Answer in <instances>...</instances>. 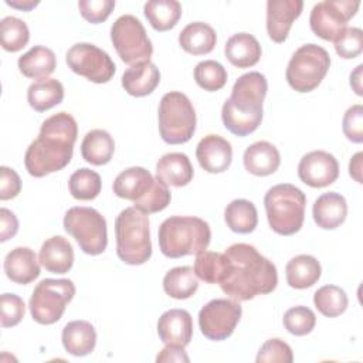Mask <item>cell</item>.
Listing matches in <instances>:
<instances>
[{"mask_svg":"<svg viewBox=\"0 0 363 363\" xmlns=\"http://www.w3.org/2000/svg\"><path fill=\"white\" fill-rule=\"evenodd\" d=\"M196 130V111L190 99L177 91L167 92L159 104V133L169 145L186 143Z\"/></svg>","mask_w":363,"mask_h":363,"instance_id":"8","label":"cell"},{"mask_svg":"<svg viewBox=\"0 0 363 363\" xmlns=\"http://www.w3.org/2000/svg\"><path fill=\"white\" fill-rule=\"evenodd\" d=\"M343 133L353 143L363 142V106L356 104L350 106L343 116Z\"/></svg>","mask_w":363,"mask_h":363,"instance_id":"46","label":"cell"},{"mask_svg":"<svg viewBox=\"0 0 363 363\" xmlns=\"http://www.w3.org/2000/svg\"><path fill=\"white\" fill-rule=\"evenodd\" d=\"M359 0H325L313 6L309 24L311 30L326 41H333L345 28L347 21L359 10Z\"/></svg>","mask_w":363,"mask_h":363,"instance_id":"14","label":"cell"},{"mask_svg":"<svg viewBox=\"0 0 363 363\" xmlns=\"http://www.w3.org/2000/svg\"><path fill=\"white\" fill-rule=\"evenodd\" d=\"M224 255L220 252L203 251L197 254L193 271L197 278L207 284H218L223 272Z\"/></svg>","mask_w":363,"mask_h":363,"instance_id":"40","label":"cell"},{"mask_svg":"<svg viewBox=\"0 0 363 363\" xmlns=\"http://www.w3.org/2000/svg\"><path fill=\"white\" fill-rule=\"evenodd\" d=\"M199 281L193 268L174 267L166 272L163 278V289L166 295L174 299H187L196 294Z\"/></svg>","mask_w":363,"mask_h":363,"instance_id":"35","label":"cell"},{"mask_svg":"<svg viewBox=\"0 0 363 363\" xmlns=\"http://www.w3.org/2000/svg\"><path fill=\"white\" fill-rule=\"evenodd\" d=\"M38 259L45 271L52 274H67L74 264L72 245L62 235H52L43 242Z\"/></svg>","mask_w":363,"mask_h":363,"instance_id":"21","label":"cell"},{"mask_svg":"<svg viewBox=\"0 0 363 363\" xmlns=\"http://www.w3.org/2000/svg\"><path fill=\"white\" fill-rule=\"evenodd\" d=\"M18 230V221L17 217L14 216L13 211L9 208H1L0 210V241L4 242L9 238L14 237Z\"/></svg>","mask_w":363,"mask_h":363,"instance_id":"48","label":"cell"},{"mask_svg":"<svg viewBox=\"0 0 363 363\" xmlns=\"http://www.w3.org/2000/svg\"><path fill=\"white\" fill-rule=\"evenodd\" d=\"M40 259L28 247H16L4 258V272L16 284L27 285L40 275Z\"/></svg>","mask_w":363,"mask_h":363,"instance_id":"20","label":"cell"},{"mask_svg":"<svg viewBox=\"0 0 363 363\" xmlns=\"http://www.w3.org/2000/svg\"><path fill=\"white\" fill-rule=\"evenodd\" d=\"M116 254L129 265H142L152 255L147 214L136 207H126L115 220Z\"/></svg>","mask_w":363,"mask_h":363,"instance_id":"6","label":"cell"},{"mask_svg":"<svg viewBox=\"0 0 363 363\" xmlns=\"http://www.w3.org/2000/svg\"><path fill=\"white\" fill-rule=\"evenodd\" d=\"M64 230L85 254L99 255L108 245L106 220L92 207H71L64 216Z\"/></svg>","mask_w":363,"mask_h":363,"instance_id":"10","label":"cell"},{"mask_svg":"<svg viewBox=\"0 0 363 363\" xmlns=\"http://www.w3.org/2000/svg\"><path fill=\"white\" fill-rule=\"evenodd\" d=\"M316 309L326 318H336L347 309V295L336 285H323L313 295Z\"/></svg>","mask_w":363,"mask_h":363,"instance_id":"36","label":"cell"},{"mask_svg":"<svg viewBox=\"0 0 363 363\" xmlns=\"http://www.w3.org/2000/svg\"><path fill=\"white\" fill-rule=\"evenodd\" d=\"M113 193L121 197L133 201V207L145 214H152L164 210L170 203V190L155 179L145 167H129L121 172L113 182Z\"/></svg>","mask_w":363,"mask_h":363,"instance_id":"5","label":"cell"},{"mask_svg":"<svg viewBox=\"0 0 363 363\" xmlns=\"http://www.w3.org/2000/svg\"><path fill=\"white\" fill-rule=\"evenodd\" d=\"M362 69H363V65L360 64L350 74V86L354 89V92L357 95H363V91H362Z\"/></svg>","mask_w":363,"mask_h":363,"instance_id":"51","label":"cell"},{"mask_svg":"<svg viewBox=\"0 0 363 363\" xmlns=\"http://www.w3.org/2000/svg\"><path fill=\"white\" fill-rule=\"evenodd\" d=\"M6 3L14 9L28 11V10L34 9L40 1L38 0H6Z\"/></svg>","mask_w":363,"mask_h":363,"instance_id":"52","label":"cell"},{"mask_svg":"<svg viewBox=\"0 0 363 363\" xmlns=\"http://www.w3.org/2000/svg\"><path fill=\"white\" fill-rule=\"evenodd\" d=\"M224 220L231 231L248 234L252 233L258 224V213L254 203L245 199H237L227 204Z\"/></svg>","mask_w":363,"mask_h":363,"instance_id":"33","label":"cell"},{"mask_svg":"<svg viewBox=\"0 0 363 363\" xmlns=\"http://www.w3.org/2000/svg\"><path fill=\"white\" fill-rule=\"evenodd\" d=\"M223 255V272L218 285L230 298L238 302L250 301L277 288V267L254 245L237 242L230 245Z\"/></svg>","mask_w":363,"mask_h":363,"instance_id":"1","label":"cell"},{"mask_svg":"<svg viewBox=\"0 0 363 363\" xmlns=\"http://www.w3.org/2000/svg\"><path fill=\"white\" fill-rule=\"evenodd\" d=\"M194 174L190 159L180 152L163 155L156 163V177L166 186L182 187L191 182Z\"/></svg>","mask_w":363,"mask_h":363,"instance_id":"24","label":"cell"},{"mask_svg":"<svg viewBox=\"0 0 363 363\" xmlns=\"http://www.w3.org/2000/svg\"><path fill=\"white\" fill-rule=\"evenodd\" d=\"M316 316L312 309L306 306H294L284 315L285 329L295 336H305L313 330Z\"/></svg>","mask_w":363,"mask_h":363,"instance_id":"41","label":"cell"},{"mask_svg":"<svg viewBox=\"0 0 363 363\" xmlns=\"http://www.w3.org/2000/svg\"><path fill=\"white\" fill-rule=\"evenodd\" d=\"M267 91L268 82L261 72L250 71L241 75L221 109L225 129L237 136L252 133L262 121V104Z\"/></svg>","mask_w":363,"mask_h":363,"instance_id":"3","label":"cell"},{"mask_svg":"<svg viewBox=\"0 0 363 363\" xmlns=\"http://www.w3.org/2000/svg\"><path fill=\"white\" fill-rule=\"evenodd\" d=\"M113 152V138L104 129H92L82 139L81 155L91 164H106L108 162H111Z\"/></svg>","mask_w":363,"mask_h":363,"instance_id":"31","label":"cell"},{"mask_svg":"<svg viewBox=\"0 0 363 363\" xmlns=\"http://www.w3.org/2000/svg\"><path fill=\"white\" fill-rule=\"evenodd\" d=\"M196 157L206 172L223 173L231 164L233 147L227 139L211 133L199 142L196 147Z\"/></svg>","mask_w":363,"mask_h":363,"instance_id":"18","label":"cell"},{"mask_svg":"<svg viewBox=\"0 0 363 363\" xmlns=\"http://www.w3.org/2000/svg\"><path fill=\"white\" fill-rule=\"evenodd\" d=\"M330 67L328 51L316 44L299 47L291 57L286 67V81L298 92L313 91L325 78Z\"/></svg>","mask_w":363,"mask_h":363,"instance_id":"9","label":"cell"},{"mask_svg":"<svg viewBox=\"0 0 363 363\" xmlns=\"http://www.w3.org/2000/svg\"><path fill=\"white\" fill-rule=\"evenodd\" d=\"M77 135V121L69 113L58 112L47 118L38 138L26 150L27 172L34 177H43L64 169L71 162Z\"/></svg>","mask_w":363,"mask_h":363,"instance_id":"2","label":"cell"},{"mask_svg":"<svg viewBox=\"0 0 363 363\" xmlns=\"http://www.w3.org/2000/svg\"><path fill=\"white\" fill-rule=\"evenodd\" d=\"M294 360L292 349L282 339L274 337L268 339L259 349L255 362L257 363H269V362H284L291 363Z\"/></svg>","mask_w":363,"mask_h":363,"instance_id":"43","label":"cell"},{"mask_svg":"<svg viewBox=\"0 0 363 363\" xmlns=\"http://www.w3.org/2000/svg\"><path fill=\"white\" fill-rule=\"evenodd\" d=\"M18 69L27 78L43 79L54 72L57 67V58L52 50L34 45L26 54L18 58Z\"/></svg>","mask_w":363,"mask_h":363,"instance_id":"30","label":"cell"},{"mask_svg":"<svg viewBox=\"0 0 363 363\" xmlns=\"http://www.w3.org/2000/svg\"><path fill=\"white\" fill-rule=\"evenodd\" d=\"M194 79L197 85L204 91L214 92L225 85L227 71L218 61H200L194 68Z\"/></svg>","mask_w":363,"mask_h":363,"instance_id":"39","label":"cell"},{"mask_svg":"<svg viewBox=\"0 0 363 363\" xmlns=\"http://www.w3.org/2000/svg\"><path fill=\"white\" fill-rule=\"evenodd\" d=\"M75 295L71 279H43L37 284L30 298V312L40 325H52L61 319L67 305Z\"/></svg>","mask_w":363,"mask_h":363,"instance_id":"11","label":"cell"},{"mask_svg":"<svg viewBox=\"0 0 363 363\" xmlns=\"http://www.w3.org/2000/svg\"><path fill=\"white\" fill-rule=\"evenodd\" d=\"M64 99V86L58 79L43 78L33 82L27 89V101L37 112H44Z\"/></svg>","mask_w":363,"mask_h":363,"instance_id":"32","label":"cell"},{"mask_svg":"<svg viewBox=\"0 0 363 363\" xmlns=\"http://www.w3.org/2000/svg\"><path fill=\"white\" fill-rule=\"evenodd\" d=\"M143 13L156 31H167L182 17V4L176 0H150L145 3Z\"/></svg>","mask_w":363,"mask_h":363,"instance_id":"34","label":"cell"},{"mask_svg":"<svg viewBox=\"0 0 363 363\" xmlns=\"http://www.w3.org/2000/svg\"><path fill=\"white\" fill-rule=\"evenodd\" d=\"M159 247L164 257L180 258L207 250L211 230L207 221L193 216H172L159 227Z\"/></svg>","mask_w":363,"mask_h":363,"instance_id":"4","label":"cell"},{"mask_svg":"<svg viewBox=\"0 0 363 363\" xmlns=\"http://www.w3.org/2000/svg\"><path fill=\"white\" fill-rule=\"evenodd\" d=\"M21 190L20 176L14 169L7 166L0 167V200L14 199Z\"/></svg>","mask_w":363,"mask_h":363,"instance_id":"47","label":"cell"},{"mask_svg":"<svg viewBox=\"0 0 363 363\" xmlns=\"http://www.w3.org/2000/svg\"><path fill=\"white\" fill-rule=\"evenodd\" d=\"M61 340L69 354L86 356L95 349L96 332L86 320H72L64 326Z\"/></svg>","mask_w":363,"mask_h":363,"instance_id":"27","label":"cell"},{"mask_svg":"<svg viewBox=\"0 0 363 363\" xmlns=\"http://www.w3.org/2000/svg\"><path fill=\"white\" fill-rule=\"evenodd\" d=\"M157 335L164 345L187 346L193 336V319L184 309H169L157 320Z\"/></svg>","mask_w":363,"mask_h":363,"instance_id":"19","label":"cell"},{"mask_svg":"<svg viewBox=\"0 0 363 363\" xmlns=\"http://www.w3.org/2000/svg\"><path fill=\"white\" fill-rule=\"evenodd\" d=\"M224 54L234 67L248 68L259 61L261 45L252 34L237 33L227 40Z\"/></svg>","mask_w":363,"mask_h":363,"instance_id":"26","label":"cell"},{"mask_svg":"<svg viewBox=\"0 0 363 363\" xmlns=\"http://www.w3.org/2000/svg\"><path fill=\"white\" fill-rule=\"evenodd\" d=\"M101 176L88 167L75 170L68 179L69 193L77 200H94L101 193Z\"/></svg>","mask_w":363,"mask_h":363,"instance_id":"37","label":"cell"},{"mask_svg":"<svg viewBox=\"0 0 363 363\" xmlns=\"http://www.w3.org/2000/svg\"><path fill=\"white\" fill-rule=\"evenodd\" d=\"M269 227L279 235H292L303 224L306 197L301 189L289 183L271 187L264 197Z\"/></svg>","mask_w":363,"mask_h":363,"instance_id":"7","label":"cell"},{"mask_svg":"<svg viewBox=\"0 0 363 363\" xmlns=\"http://www.w3.org/2000/svg\"><path fill=\"white\" fill-rule=\"evenodd\" d=\"M0 309L3 328H13L18 325L26 313V305L16 294H3L0 298Z\"/></svg>","mask_w":363,"mask_h":363,"instance_id":"44","label":"cell"},{"mask_svg":"<svg viewBox=\"0 0 363 363\" xmlns=\"http://www.w3.org/2000/svg\"><path fill=\"white\" fill-rule=\"evenodd\" d=\"M298 177L311 187H326L339 177V163L329 152H309L299 160Z\"/></svg>","mask_w":363,"mask_h":363,"instance_id":"16","label":"cell"},{"mask_svg":"<svg viewBox=\"0 0 363 363\" xmlns=\"http://www.w3.org/2000/svg\"><path fill=\"white\" fill-rule=\"evenodd\" d=\"M112 44L121 60L129 65L146 62L153 54V45L140 20L132 14H123L111 27Z\"/></svg>","mask_w":363,"mask_h":363,"instance_id":"12","label":"cell"},{"mask_svg":"<svg viewBox=\"0 0 363 363\" xmlns=\"http://www.w3.org/2000/svg\"><path fill=\"white\" fill-rule=\"evenodd\" d=\"M322 268L319 261L306 254L296 255L291 258L285 268L286 282L291 288L295 289H305L316 284L320 278Z\"/></svg>","mask_w":363,"mask_h":363,"instance_id":"29","label":"cell"},{"mask_svg":"<svg viewBox=\"0 0 363 363\" xmlns=\"http://www.w3.org/2000/svg\"><path fill=\"white\" fill-rule=\"evenodd\" d=\"M362 157L363 153L357 152L349 162V173L350 176L357 182V183H363L362 182Z\"/></svg>","mask_w":363,"mask_h":363,"instance_id":"50","label":"cell"},{"mask_svg":"<svg viewBox=\"0 0 363 363\" xmlns=\"http://www.w3.org/2000/svg\"><path fill=\"white\" fill-rule=\"evenodd\" d=\"M115 7L113 0H79L78 9L81 16L92 23L98 24L105 21Z\"/></svg>","mask_w":363,"mask_h":363,"instance_id":"45","label":"cell"},{"mask_svg":"<svg viewBox=\"0 0 363 363\" xmlns=\"http://www.w3.org/2000/svg\"><path fill=\"white\" fill-rule=\"evenodd\" d=\"M242 308L238 301L213 299L199 312V326L201 333L210 340H224L230 337L240 322Z\"/></svg>","mask_w":363,"mask_h":363,"instance_id":"15","label":"cell"},{"mask_svg":"<svg viewBox=\"0 0 363 363\" xmlns=\"http://www.w3.org/2000/svg\"><path fill=\"white\" fill-rule=\"evenodd\" d=\"M189 356L183 346L166 345L164 349L156 356V362H189Z\"/></svg>","mask_w":363,"mask_h":363,"instance_id":"49","label":"cell"},{"mask_svg":"<svg viewBox=\"0 0 363 363\" xmlns=\"http://www.w3.org/2000/svg\"><path fill=\"white\" fill-rule=\"evenodd\" d=\"M67 64L72 72L95 84L108 82L115 74V62L108 52L89 43H77L67 51Z\"/></svg>","mask_w":363,"mask_h":363,"instance_id":"13","label":"cell"},{"mask_svg":"<svg viewBox=\"0 0 363 363\" xmlns=\"http://www.w3.org/2000/svg\"><path fill=\"white\" fill-rule=\"evenodd\" d=\"M217 34L211 26L203 21L187 24L179 34L180 47L193 55H204L213 51Z\"/></svg>","mask_w":363,"mask_h":363,"instance_id":"28","label":"cell"},{"mask_svg":"<svg viewBox=\"0 0 363 363\" xmlns=\"http://www.w3.org/2000/svg\"><path fill=\"white\" fill-rule=\"evenodd\" d=\"M312 216L318 227L323 230H333L343 224L346 220V199L336 191L323 193L315 200L312 207Z\"/></svg>","mask_w":363,"mask_h":363,"instance_id":"22","label":"cell"},{"mask_svg":"<svg viewBox=\"0 0 363 363\" xmlns=\"http://www.w3.org/2000/svg\"><path fill=\"white\" fill-rule=\"evenodd\" d=\"M302 0H268L267 1V33L275 43H284L291 26L302 13Z\"/></svg>","mask_w":363,"mask_h":363,"instance_id":"17","label":"cell"},{"mask_svg":"<svg viewBox=\"0 0 363 363\" xmlns=\"http://www.w3.org/2000/svg\"><path fill=\"white\" fill-rule=\"evenodd\" d=\"M0 40L6 51L17 52L24 48L30 40V31L21 18L7 16L0 21Z\"/></svg>","mask_w":363,"mask_h":363,"instance_id":"38","label":"cell"},{"mask_svg":"<svg viewBox=\"0 0 363 363\" xmlns=\"http://www.w3.org/2000/svg\"><path fill=\"white\" fill-rule=\"evenodd\" d=\"M160 82L159 68L150 62H139L128 68L122 75V86L132 96H146L152 94Z\"/></svg>","mask_w":363,"mask_h":363,"instance_id":"25","label":"cell"},{"mask_svg":"<svg viewBox=\"0 0 363 363\" xmlns=\"http://www.w3.org/2000/svg\"><path fill=\"white\" fill-rule=\"evenodd\" d=\"M244 167L254 176H269L275 173L281 164V156L278 149L267 142L259 140L250 145L242 156Z\"/></svg>","mask_w":363,"mask_h":363,"instance_id":"23","label":"cell"},{"mask_svg":"<svg viewBox=\"0 0 363 363\" xmlns=\"http://www.w3.org/2000/svg\"><path fill=\"white\" fill-rule=\"evenodd\" d=\"M333 43L339 57L345 60L356 58L363 50V31L357 27H346Z\"/></svg>","mask_w":363,"mask_h":363,"instance_id":"42","label":"cell"}]
</instances>
